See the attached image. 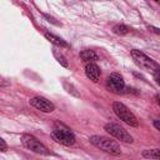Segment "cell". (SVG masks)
Returning a JSON list of instances; mask_svg holds the SVG:
<instances>
[{
	"mask_svg": "<svg viewBox=\"0 0 160 160\" xmlns=\"http://www.w3.org/2000/svg\"><path fill=\"white\" fill-rule=\"evenodd\" d=\"M44 35H45V38H46L51 44H54V45H56V46H60V48H68V46H69L65 40H62L61 38H59V36H56V35H54V34H51V32H45Z\"/></svg>",
	"mask_w": 160,
	"mask_h": 160,
	"instance_id": "cell-10",
	"label": "cell"
},
{
	"mask_svg": "<svg viewBox=\"0 0 160 160\" xmlns=\"http://www.w3.org/2000/svg\"><path fill=\"white\" fill-rule=\"evenodd\" d=\"M156 81H158V84L160 85V78H159V76H156Z\"/></svg>",
	"mask_w": 160,
	"mask_h": 160,
	"instance_id": "cell-19",
	"label": "cell"
},
{
	"mask_svg": "<svg viewBox=\"0 0 160 160\" xmlns=\"http://www.w3.org/2000/svg\"><path fill=\"white\" fill-rule=\"evenodd\" d=\"M0 150L4 152V151H6L8 150V145H6V142H5V140L4 139H0Z\"/></svg>",
	"mask_w": 160,
	"mask_h": 160,
	"instance_id": "cell-15",
	"label": "cell"
},
{
	"mask_svg": "<svg viewBox=\"0 0 160 160\" xmlns=\"http://www.w3.org/2000/svg\"><path fill=\"white\" fill-rule=\"evenodd\" d=\"M112 110H114L115 115H116L120 120H122L125 124H128V125H130V126H134V128L139 126V121H138L136 116H135V115L132 114V111H130V109H129L126 105H124L122 102H120V101H114V102H112Z\"/></svg>",
	"mask_w": 160,
	"mask_h": 160,
	"instance_id": "cell-4",
	"label": "cell"
},
{
	"mask_svg": "<svg viewBox=\"0 0 160 160\" xmlns=\"http://www.w3.org/2000/svg\"><path fill=\"white\" fill-rule=\"evenodd\" d=\"M142 156L148 159H160V149H149L142 151Z\"/></svg>",
	"mask_w": 160,
	"mask_h": 160,
	"instance_id": "cell-12",
	"label": "cell"
},
{
	"mask_svg": "<svg viewBox=\"0 0 160 160\" xmlns=\"http://www.w3.org/2000/svg\"><path fill=\"white\" fill-rule=\"evenodd\" d=\"M30 105L42 112H51L55 110V105L50 100H48L42 96H35V98L30 99Z\"/></svg>",
	"mask_w": 160,
	"mask_h": 160,
	"instance_id": "cell-8",
	"label": "cell"
},
{
	"mask_svg": "<svg viewBox=\"0 0 160 160\" xmlns=\"http://www.w3.org/2000/svg\"><path fill=\"white\" fill-rule=\"evenodd\" d=\"M21 142L25 148H28L29 150L40 154V155H49L50 151L48 150V148L45 145H42L35 136L30 135V134H22L21 136Z\"/></svg>",
	"mask_w": 160,
	"mask_h": 160,
	"instance_id": "cell-5",
	"label": "cell"
},
{
	"mask_svg": "<svg viewBox=\"0 0 160 160\" xmlns=\"http://www.w3.org/2000/svg\"><path fill=\"white\" fill-rule=\"evenodd\" d=\"M89 140L94 146H96L98 149H100L102 151H106L111 155H120L121 154L120 145L115 140H111L109 138L100 136V135H92V136H90Z\"/></svg>",
	"mask_w": 160,
	"mask_h": 160,
	"instance_id": "cell-2",
	"label": "cell"
},
{
	"mask_svg": "<svg viewBox=\"0 0 160 160\" xmlns=\"http://www.w3.org/2000/svg\"><path fill=\"white\" fill-rule=\"evenodd\" d=\"M44 16H45V18H46L49 21H51L52 24H56V25H59V22H58V21H55V19H52V18H51V16H49L48 14H44Z\"/></svg>",
	"mask_w": 160,
	"mask_h": 160,
	"instance_id": "cell-16",
	"label": "cell"
},
{
	"mask_svg": "<svg viewBox=\"0 0 160 160\" xmlns=\"http://www.w3.org/2000/svg\"><path fill=\"white\" fill-rule=\"evenodd\" d=\"M105 130H106L110 135H112L114 138H116V139L120 140V141H124V142H128V144H131V142L134 141V140H132V136H131L124 128H121V126L118 125V124L109 122V124L105 125Z\"/></svg>",
	"mask_w": 160,
	"mask_h": 160,
	"instance_id": "cell-6",
	"label": "cell"
},
{
	"mask_svg": "<svg viewBox=\"0 0 160 160\" xmlns=\"http://www.w3.org/2000/svg\"><path fill=\"white\" fill-rule=\"evenodd\" d=\"M130 54H131L132 60L135 61V64L140 69H142L145 71H149V72L154 74L155 76H159L160 75V65L156 61H154L151 58L146 56L140 50H131Z\"/></svg>",
	"mask_w": 160,
	"mask_h": 160,
	"instance_id": "cell-1",
	"label": "cell"
},
{
	"mask_svg": "<svg viewBox=\"0 0 160 160\" xmlns=\"http://www.w3.org/2000/svg\"><path fill=\"white\" fill-rule=\"evenodd\" d=\"M80 58L84 62L90 64V62H95L96 60H99V56L96 55V52H94L92 50H84L80 52Z\"/></svg>",
	"mask_w": 160,
	"mask_h": 160,
	"instance_id": "cell-11",
	"label": "cell"
},
{
	"mask_svg": "<svg viewBox=\"0 0 160 160\" xmlns=\"http://www.w3.org/2000/svg\"><path fill=\"white\" fill-rule=\"evenodd\" d=\"M149 30H151L152 32H156V34H159V35H160V29H158V28H154V26H149Z\"/></svg>",
	"mask_w": 160,
	"mask_h": 160,
	"instance_id": "cell-17",
	"label": "cell"
},
{
	"mask_svg": "<svg viewBox=\"0 0 160 160\" xmlns=\"http://www.w3.org/2000/svg\"><path fill=\"white\" fill-rule=\"evenodd\" d=\"M106 86L108 89L114 92V94H120L124 91L125 89V81L122 79V76L118 72H112L109 78H108V81H106Z\"/></svg>",
	"mask_w": 160,
	"mask_h": 160,
	"instance_id": "cell-7",
	"label": "cell"
},
{
	"mask_svg": "<svg viewBox=\"0 0 160 160\" xmlns=\"http://www.w3.org/2000/svg\"><path fill=\"white\" fill-rule=\"evenodd\" d=\"M54 56L56 58V60H58V62L60 64V65H62L64 68H68V60L65 59V56L64 55H61V54H59V52H56V51H54Z\"/></svg>",
	"mask_w": 160,
	"mask_h": 160,
	"instance_id": "cell-14",
	"label": "cell"
},
{
	"mask_svg": "<svg viewBox=\"0 0 160 160\" xmlns=\"http://www.w3.org/2000/svg\"><path fill=\"white\" fill-rule=\"evenodd\" d=\"M158 102H159V104H160V95H159V96H158Z\"/></svg>",
	"mask_w": 160,
	"mask_h": 160,
	"instance_id": "cell-20",
	"label": "cell"
},
{
	"mask_svg": "<svg viewBox=\"0 0 160 160\" xmlns=\"http://www.w3.org/2000/svg\"><path fill=\"white\" fill-rule=\"evenodd\" d=\"M112 31L116 34V35H125L129 32V28L124 24H116L114 28H112Z\"/></svg>",
	"mask_w": 160,
	"mask_h": 160,
	"instance_id": "cell-13",
	"label": "cell"
},
{
	"mask_svg": "<svg viewBox=\"0 0 160 160\" xmlns=\"http://www.w3.org/2000/svg\"><path fill=\"white\" fill-rule=\"evenodd\" d=\"M154 126L160 131V120H155V121H154Z\"/></svg>",
	"mask_w": 160,
	"mask_h": 160,
	"instance_id": "cell-18",
	"label": "cell"
},
{
	"mask_svg": "<svg viewBox=\"0 0 160 160\" xmlns=\"http://www.w3.org/2000/svg\"><path fill=\"white\" fill-rule=\"evenodd\" d=\"M55 125L59 126V128H55L51 131V138L61 145H65V146L72 145L75 142V135L72 134V131L69 128H66L65 125H62L58 121L55 122Z\"/></svg>",
	"mask_w": 160,
	"mask_h": 160,
	"instance_id": "cell-3",
	"label": "cell"
},
{
	"mask_svg": "<svg viewBox=\"0 0 160 160\" xmlns=\"http://www.w3.org/2000/svg\"><path fill=\"white\" fill-rule=\"evenodd\" d=\"M85 75L88 79H90L91 81L96 82L100 78V69L95 62H90L85 65Z\"/></svg>",
	"mask_w": 160,
	"mask_h": 160,
	"instance_id": "cell-9",
	"label": "cell"
}]
</instances>
